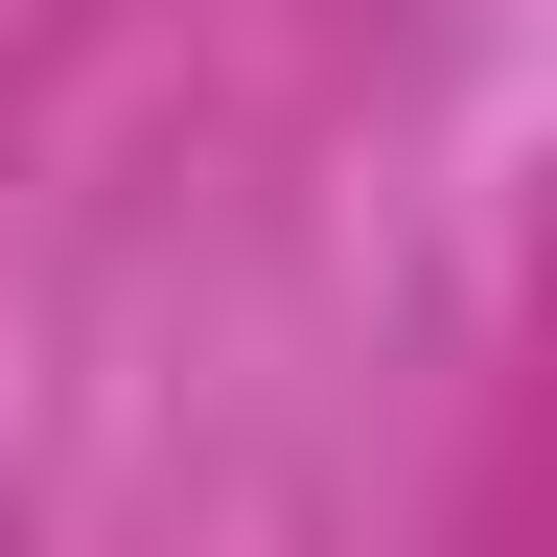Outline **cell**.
<instances>
[]
</instances>
